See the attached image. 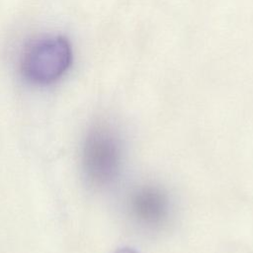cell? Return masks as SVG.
<instances>
[{"label":"cell","instance_id":"2","mask_svg":"<svg viewBox=\"0 0 253 253\" xmlns=\"http://www.w3.org/2000/svg\"><path fill=\"white\" fill-rule=\"evenodd\" d=\"M72 62V48L62 36L46 37L31 42L21 58L24 78L36 85H48L60 79Z\"/></svg>","mask_w":253,"mask_h":253},{"label":"cell","instance_id":"1","mask_svg":"<svg viewBox=\"0 0 253 253\" xmlns=\"http://www.w3.org/2000/svg\"><path fill=\"white\" fill-rule=\"evenodd\" d=\"M122 162L123 147L116 131L106 125L93 126L81 149V165L88 184L98 189L110 186L117 179Z\"/></svg>","mask_w":253,"mask_h":253},{"label":"cell","instance_id":"3","mask_svg":"<svg viewBox=\"0 0 253 253\" xmlns=\"http://www.w3.org/2000/svg\"><path fill=\"white\" fill-rule=\"evenodd\" d=\"M130 215L148 229L161 228L170 217V201L159 187L145 185L136 189L129 200Z\"/></svg>","mask_w":253,"mask_h":253},{"label":"cell","instance_id":"4","mask_svg":"<svg viewBox=\"0 0 253 253\" xmlns=\"http://www.w3.org/2000/svg\"><path fill=\"white\" fill-rule=\"evenodd\" d=\"M116 253H137L135 250L131 249V248H128V247H124V248H121L119 250H117Z\"/></svg>","mask_w":253,"mask_h":253}]
</instances>
